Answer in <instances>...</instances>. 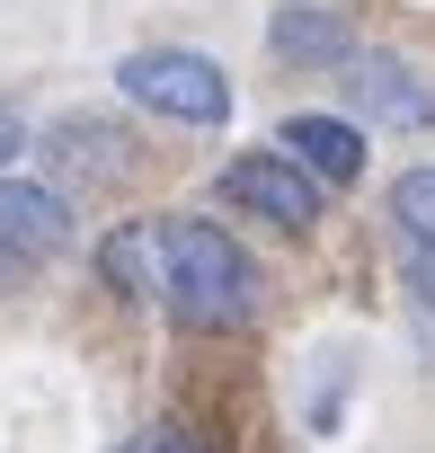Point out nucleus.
<instances>
[{
  "label": "nucleus",
  "mask_w": 435,
  "mask_h": 453,
  "mask_svg": "<svg viewBox=\"0 0 435 453\" xmlns=\"http://www.w3.org/2000/svg\"><path fill=\"white\" fill-rule=\"evenodd\" d=\"M151 250H160V294L187 329H249L258 311V267L249 250L204 213H160L151 222Z\"/></svg>",
  "instance_id": "obj_1"
},
{
  "label": "nucleus",
  "mask_w": 435,
  "mask_h": 453,
  "mask_svg": "<svg viewBox=\"0 0 435 453\" xmlns=\"http://www.w3.org/2000/svg\"><path fill=\"white\" fill-rule=\"evenodd\" d=\"M45 151L63 160V169H89V178H134V142L116 134V125H98V116H63L54 134H45Z\"/></svg>",
  "instance_id": "obj_9"
},
{
  "label": "nucleus",
  "mask_w": 435,
  "mask_h": 453,
  "mask_svg": "<svg viewBox=\"0 0 435 453\" xmlns=\"http://www.w3.org/2000/svg\"><path fill=\"white\" fill-rule=\"evenodd\" d=\"M267 45L294 63V72H329V63H355V27L338 10H311V0H285L267 19Z\"/></svg>",
  "instance_id": "obj_7"
},
{
  "label": "nucleus",
  "mask_w": 435,
  "mask_h": 453,
  "mask_svg": "<svg viewBox=\"0 0 435 453\" xmlns=\"http://www.w3.org/2000/svg\"><path fill=\"white\" fill-rule=\"evenodd\" d=\"M142 250H151V222H125V232L98 250V276H107L116 294H151V285H142Z\"/></svg>",
  "instance_id": "obj_10"
},
{
  "label": "nucleus",
  "mask_w": 435,
  "mask_h": 453,
  "mask_svg": "<svg viewBox=\"0 0 435 453\" xmlns=\"http://www.w3.org/2000/svg\"><path fill=\"white\" fill-rule=\"evenodd\" d=\"M276 151H294V160H302L320 187H347V178H364V125H347V116H285Z\"/></svg>",
  "instance_id": "obj_8"
},
{
  "label": "nucleus",
  "mask_w": 435,
  "mask_h": 453,
  "mask_svg": "<svg viewBox=\"0 0 435 453\" xmlns=\"http://www.w3.org/2000/svg\"><path fill=\"white\" fill-rule=\"evenodd\" d=\"M391 232H400V267H408L417 303L435 311V169H400L391 178Z\"/></svg>",
  "instance_id": "obj_6"
},
{
  "label": "nucleus",
  "mask_w": 435,
  "mask_h": 453,
  "mask_svg": "<svg viewBox=\"0 0 435 453\" xmlns=\"http://www.w3.org/2000/svg\"><path fill=\"white\" fill-rule=\"evenodd\" d=\"M347 98H355V116L382 125V134H426V125H435V89H426L400 54H355V63H347Z\"/></svg>",
  "instance_id": "obj_5"
},
{
  "label": "nucleus",
  "mask_w": 435,
  "mask_h": 453,
  "mask_svg": "<svg viewBox=\"0 0 435 453\" xmlns=\"http://www.w3.org/2000/svg\"><path fill=\"white\" fill-rule=\"evenodd\" d=\"M320 178L294 160V151H240L232 169H223V204H240V213H258V222H276V232H311L320 222Z\"/></svg>",
  "instance_id": "obj_4"
},
{
  "label": "nucleus",
  "mask_w": 435,
  "mask_h": 453,
  "mask_svg": "<svg viewBox=\"0 0 435 453\" xmlns=\"http://www.w3.org/2000/svg\"><path fill=\"white\" fill-rule=\"evenodd\" d=\"M116 81H125L134 107H151V116H169V125H223V116H232L223 63H204V54H187V45H142V54L116 63Z\"/></svg>",
  "instance_id": "obj_2"
},
{
  "label": "nucleus",
  "mask_w": 435,
  "mask_h": 453,
  "mask_svg": "<svg viewBox=\"0 0 435 453\" xmlns=\"http://www.w3.org/2000/svg\"><path fill=\"white\" fill-rule=\"evenodd\" d=\"M19 151H27V125H19V116H10V107H0V169H10V160H19Z\"/></svg>",
  "instance_id": "obj_11"
},
{
  "label": "nucleus",
  "mask_w": 435,
  "mask_h": 453,
  "mask_svg": "<svg viewBox=\"0 0 435 453\" xmlns=\"http://www.w3.org/2000/svg\"><path fill=\"white\" fill-rule=\"evenodd\" d=\"M72 241V204L45 178H0V294H27Z\"/></svg>",
  "instance_id": "obj_3"
},
{
  "label": "nucleus",
  "mask_w": 435,
  "mask_h": 453,
  "mask_svg": "<svg viewBox=\"0 0 435 453\" xmlns=\"http://www.w3.org/2000/svg\"><path fill=\"white\" fill-rule=\"evenodd\" d=\"M142 453H195V444H187V435H160V444H142Z\"/></svg>",
  "instance_id": "obj_12"
}]
</instances>
